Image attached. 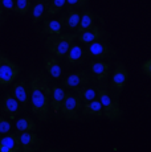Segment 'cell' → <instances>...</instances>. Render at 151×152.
<instances>
[{"label": "cell", "instance_id": "obj_1", "mask_svg": "<svg viewBox=\"0 0 151 152\" xmlns=\"http://www.w3.org/2000/svg\"><path fill=\"white\" fill-rule=\"evenodd\" d=\"M29 102L31 110L39 121L45 122L49 114L51 86L41 73H32L29 78Z\"/></svg>", "mask_w": 151, "mask_h": 152}, {"label": "cell", "instance_id": "obj_2", "mask_svg": "<svg viewBox=\"0 0 151 152\" xmlns=\"http://www.w3.org/2000/svg\"><path fill=\"white\" fill-rule=\"evenodd\" d=\"M77 40V33H64L57 36H48L45 40V46L49 53L57 58H64L70 45Z\"/></svg>", "mask_w": 151, "mask_h": 152}, {"label": "cell", "instance_id": "obj_3", "mask_svg": "<svg viewBox=\"0 0 151 152\" xmlns=\"http://www.w3.org/2000/svg\"><path fill=\"white\" fill-rule=\"evenodd\" d=\"M97 99L100 101L101 106H102V114L106 119L117 121V119L121 118L122 111L119 104L103 86H100L97 89Z\"/></svg>", "mask_w": 151, "mask_h": 152}, {"label": "cell", "instance_id": "obj_4", "mask_svg": "<svg viewBox=\"0 0 151 152\" xmlns=\"http://www.w3.org/2000/svg\"><path fill=\"white\" fill-rule=\"evenodd\" d=\"M20 68L0 50V86H8L19 77Z\"/></svg>", "mask_w": 151, "mask_h": 152}, {"label": "cell", "instance_id": "obj_5", "mask_svg": "<svg viewBox=\"0 0 151 152\" xmlns=\"http://www.w3.org/2000/svg\"><path fill=\"white\" fill-rule=\"evenodd\" d=\"M81 109H82V102L76 94L66 93L64 101L60 107V114L68 121H77L80 116Z\"/></svg>", "mask_w": 151, "mask_h": 152}, {"label": "cell", "instance_id": "obj_6", "mask_svg": "<svg viewBox=\"0 0 151 152\" xmlns=\"http://www.w3.org/2000/svg\"><path fill=\"white\" fill-rule=\"evenodd\" d=\"M90 81V75L85 70H78L72 74H69L68 77L64 80V87L68 90H73L77 91L78 89H81L82 86H86Z\"/></svg>", "mask_w": 151, "mask_h": 152}, {"label": "cell", "instance_id": "obj_7", "mask_svg": "<svg viewBox=\"0 0 151 152\" xmlns=\"http://www.w3.org/2000/svg\"><path fill=\"white\" fill-rule=\"evenodd\" d=\"M21 152H36L41 144V139L36 132H20L17 134Z\"/></svg>", "mask_w": 151, "mask_h": 152}, {"label": "cell", "instance_id": "obj_8", "mask_svg": "<svg viewBox=\"0 0 151 152\" xmlns=\"http://www.w3.org/2000/svg\"><path fill=\"white\" fill-rule=\"evenodd\" d=\"M86 53H88V56H90L92 58L103 61L111 56V50H110V46L107 45V42L102 41V40H97V41L88 44Z\"/></svg>", "mask_w": 151, "mask_h": 152}, {"label": "cell", "instance_id": "obj_9", "mask_svg": "<svg viewBox=\"0 0 151 152\" xmlns=\"http://www.w3.org/2000/svg\"><path fill=\"white\" fill-rule=\"evenodd\" d=\"M127 80H129V72H127L126 66L123 64H117V66H115L114 72L111 74V86L117 94L122 93Z\"/></svg>", "mask_w": 151, "mask_h": 152}, {"label": "cell", "instance_id": "obj_10", "mask_svg": "<svg viewBox=\"0 0 151 152\" xmlns=\"http://www.w3.org/2000/svg\"><path fill=\"white\" fill-rule=\"evenodd\" d=\"M0 110L7 116H10L11 119H13L15 116L19 115L20 110H21V106H20V103L16 101V98L13 97L11 93H7V94H4V97L1 98Z\"/></svg>", "mask_w": 151, "mask_h": 152}, {"label": "cell", "instance_id": "obj_11", "mask_svg": "<svg viewBox=\"0 0 151 152\" xmlns=\"http://www.w3.org/2000/svg\"><path fill=\"white\" fill-rule=\"evenodd\" d=\"M89 70L93 74V77L98 81V82H105L110 74V65L105 61H92L89 64Z\"/></svg>", "mask_w": 151, "mask_h": 152}, {"label": "cell", "instance_id": "obj_12", "mask_svg": "<svg viewBox=\"0 0 151 152\" xmlns=\"http://www.w3.org/2000/svg\"><path fill=\"white\" fill-rule=\"evenodd\" d=\"M0 152H21L17 134L10 131L0 136Z\"/></svg>", "mask_w": 151, "mask_h": 152}, {"label": "cell", "instance_id": "obj_13", "mask_svg": "<svg viewBox=\"0 0 151 152\" xmlns=\"http://www.w3.org/2000/svg\"><path fill=\"white\" fill-rule=\"evenodd\" d=\"M11 94L16 98V101L20 103V106L27 107L29 104V91H28V86L25 83V81H19V82L13 85Z\"/></svg>", "mask_w": 151, "mask_h": 152}, {"label": "cell", "instance_id": "obj_14", "mask_svg": "<svg viewBox=\"0 0 151 152\" xmlns=\"http://www.w3.org/2000/svg\"><path fill=\"white\" fill-rule=\"evenodd\" d=\"M106 36L105 31L98 27H93L88 31H84L81 33H77V40L81 44H90L93 41H97V40H102Z\"/></svg>", "mask_w": 151, "mask_h": 152}, {"label": "cell", "instance_id": "obj_15", "mask_svg": "<svg viewBox=\"0 0 151 152\" xmlns=\"http://www.w3.org/2000/svg\"><path fill=\"white\" fill-rule=\"evenodd\" d=\"M65 89L61 86H52L51 87V98H49V107L52 109L54 114H60L61 103L65 97Z\"/></svg>", "mask_w": 151, "mask_h": 152}, {"label": "cell", "instance_id": "obj_16", "mask_svg": "<svg viewBox=\"0 0 151 152\" xmlns=\"http://www.w3.org/2000/svg\"><path fill=\"white\" fill-rule=\"evenodd\" d=\"M84 57H85V50L82 49V46L80 44H72L69 50L66 52L65 54V60L68 64H72V65H77V64H81L84 61Z\"/></svg>", "mask_w": 151, "mask_h": 152}, {"label": "cell", "instance_id": "obj_17", "mask_svg": "<svg viewBox=\"0 0 151 152\" xmlns=\"http://www.w3.org/2000/svg\"><path fill=\"white\" fill-rule=\"evenodd\" d=\"M44 66H45L46 73H48L52 78H56V80L61 78V75H62V66H61L57 57H54V56H48V57L45 58Z\"/></svg>", "mask_w": 151, "mask_h": 152}, {"label": "cell", "instance_id": "obj_18", "mask_svg": "<svg viewBox=\"0 0 151 152\" xmlns=\"http://www.w3.org/2000/svg\"><path fill=\"white\" fill-rule=\"evenodd\" d=\"M81 113L85 116H92V118H102V106H101L100 101L97 98L93 99L90 102H86V103L82 104V109H81Z\"/></svg>", "mask_w": 151, "mask_h": 152}, {"label": "cell", "instance_id": "obj_19", "mask_svg": "<svg viewBox=\"0 0 151 152\" xmlns=\"http://www.w3.org/2000/svg\"><path fill=\"white\" fill-rule=\"evenodd\" d=\"M62 32V21L60 20H54V19H49L45 20L43 23V28H41V34L43 36H57L61 34Z\"/></svg>", "mask_w": 151, "mask_h": 152}, {"label": "cell", "instance_id": "obj_20", "mask_svg": "<svg viewBox=\"0 0 151 152\" xmlns=\"http://www.w3.org/2000/svg\"><path fill=\"white\" fill-rule=\"evenodd\" d=\"M13 127L16 130V134L20 132H36V123L29 116H21L17 118L13 123Z\"/></svg>", "mask_w": 151, "mask_h": 152}, {"label": "cell", "instance_id": "obj_21", "mask_svg": "<svg viewBox=\"0 0 151 152\" xmlns=\"http://www.w3.org/2000/svg\"><path fill=\"white\" fill-rule=\"evenodd\" d=\"M94 27V15H93L92 11L86 10L81 13V17H80V21H78V25H77V33H81L84 31H88Z\"/></svg>", "mask_w": 151, "mask_h": 152}, {"label": "cell", "instance_id": "obj_22", "mask_svg": "<svg viewBox=\"0 0 151 152\" xmlns=\"http://www.w3.org/2000/svg\"><path fill=\"white\" fill-rule=\"evenodd\" d=\"M77 95L80 98V101L82 103H86V102H90L93 99L97 98V89L92 86H82L81 89L77 90Z\"/></svg>", "mask_w": 151, "mask_h": 152}, {"label": "cell", "instance_id": "obj_23", "mask_svg": "<svg viewBox=\"0 0 151 152\" xmlns=\"http://www.w3.org/2000/svg\"><path fill=\"white\" fill-rule=\"evenodd\" d=\"M80 17H81V13L78 12V11L70 10V11H68V13L64 16V19L61 20V21L64 23V25H65L68 29L73 31V29L77 28L78 21H80Z\"/></svg>", "mask_w": 151, "mask_h": 152}, {"label": "cell", "instance_id": "obj_24", "mask_svg": "<svg viewBox=\"0 0 151 152\" xmlns=\"http://www.w3.org/2000/svg\"><path fill=\"white\" fill-rule=\"evenodd\" d=\"M65 0H51L45 4V16H52V15L59 13L65 7Z\"/></svg>", "mask_w": 151, "mask_h": 152}, {"label": "cell", "instance_id": "obj_25", "mask_svg": "<svg viewBox=\"0 0 151 152\" xmlns=\"http://www.w3.org/2000/svg\"><path fill=\"white\" fill-rule=\"evenodd\" d=\"M45 4H46L45 1H37L31 8V16L34 23H39L45 16Z\"/></svg>", "mask_w": 151, "mask_h": 152}, {"label": "cell", "instance_id": "obj_26", "mask_svg": "<svg viewBox=\"0 0 151 152\" xmlns=\"http://www.w3.org/2000/svg\"><path fill=\"white\" fill-rule=\"evenodd\" d=\"M31 10V0H15V13L17 15H27Z\"/></svg>", "mask_w": 151, "mask_h": 152}, {"label": "cell", "instance_id": "obj_27", "mask_svg": "<svg viewBox=\"0 0 151 152\" xmlns=\"http://www.w3.org/2000/svg\"><path fill=\"white\" fill-rule=\"evenodd\" d=\"M11 128H12V123H11L8 119L0 116V136L7 134V132H10Z\"/></svg>", "mask_w": 151, "mask_h": 152}, {"label": "cell", "instance_id": "obj_28", "mask_svg": "<svg viewBox=\"0 0 151 152\" xmlns=\"http://www.w3.org/2000/svg\"><path fill=\"white\" fill-rule=\"evenodd\" d=\"M0 7L8 12H15V0H0Z\"/></svg>", "mask_w": 151, "mask_h": 152}, {"label": "cell", "instance_id": "obj_29", "mask_svg": "<svg viewBox=\"0 0 151 152\" xmlns=\"http://www.w3.org/2000/svg\"><path fill=\"white\" fill-rule=\"evenodd\" d=\"M142 73H143L146 77H151V58H147L146 61H143L141 65Z\"/></svg>", "mask_w": 151, "mask_h": 152}, {"label": "cell", "instance_id": "obj_30", "mask_svg": "<svg viewBox=\"0 0 151 152\" xmlns=\"http://www.w3.org/2000/svg\"><path fill=\"white\" fill-rule=\"evenodd\" d=\"M65 1L70 7H84L88 3V0H65Z\"/></svg>", "mask_w": 151, "mask_h": 152}, {"label": "cell", "instance_id": "obj_31", "mask_svg": "<svg viewBox=\"0 0 151 152\" xmlns=\"http://www.w3.org/2000/svg\"><path fill=\"white\" fill-rule=\"evenodd\" d=\"M3 23H4V19H3V12L0 11V27L3 25Z\"/></svg>", "mask_w": 151, "mask_h": 152}, {"label": "cell", "instance_id": "obj_32", "mask_svg": "<svg viewBox=\"0 0 151 152\" xmlns=\"http://www.w3.org/2000/svg\"><path fill=\"white\" fill-rule=\"evenodd\" d=\"M43 152H57L56 150H46V151H43Z\"/></svg>", "mask_w": 151, "mask_h": 152}, {"label": "cell", "instance_id": "obj_33", "mask_svg": "<svg viewBox=\"0 0 151 152\" xmlns=\"http://www.w3.org/2000/svg\"><path fill=\"white\" fill-rule=\"evenodd\" d=\"M37 1H46V0H37Z\"/></svg>", "mask_w": 151, "mask_h": 152}]
</instances>
